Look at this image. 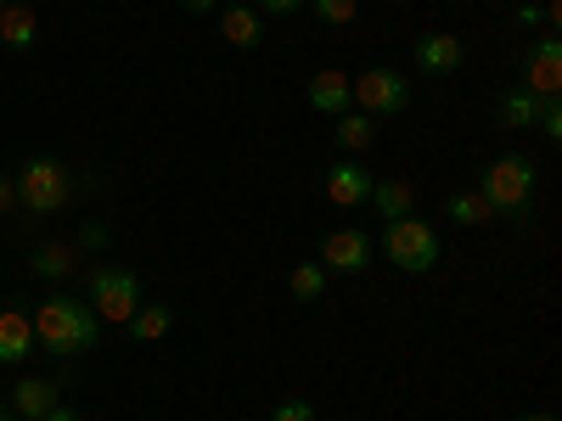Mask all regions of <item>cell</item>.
I'll return each mask as SVG.
<instances>
[{"mask_svg": "<svg viewBox=\"0 0 562 421\" xmlns=\"http://www.w3.org/2000/svg\"><path fill=\"white\" fill-rule=\"evenodd\" d=\"M29 320H34V343H45L52 354H85V349H97V338H102L97 309L68 298V293H52Z\"/></svg>", "mask_w": 562, "mask_h": 421, "instance_id": "obj_1", "label": "cell"}, {"mask_svg": "<svg viewBox=\"0 0 562 421\" xmlns=\"http://www.w3.org/2000/svg\"><path fill=\"white\" fill-rule=\"evenodd\" d=\"M479 197L490 203V214H512L518 225H529L524 208H529V197H535V163H529L524 152H501V158L484 169V192H479Z\"/></svg>", "mask_w": 562, "mask_h": 421, "instance_id": "obj_2", "label": "cell"}, {"mask_svg": "<svg viewBox=\"0 0 562 421\" xmlns=\"http://www.w3.org/2000/svg\"><path fill=\"white\" fill-rule=\"evenodd\" d=\"M12 185H18V203L29 214H63L74 203V174L57 158H29Z\"/></svg>", "mask_w": 562, "mask_h": 421, "instance_id": "obj_3", "label": "cell"}, {"mask_svg": "<svg viewBox=\"0 0 562 421\" xmlns=\"http://www.w3.org/2000/svg\"><path fill=\"white\" fill-rule=\"evenodd\" d=\"M383 253H389L405 275H428V270L439 264V230H434L428 219H416V214L389 219V225H383Z\"/></svg>", "mask_w": 562, "mask_h": 421, "instance_id": "obj_4", "label": "cell"}, {"mask_svg": "<svg viewBox=\"0 0 562 421\" xmlns=\"http://www.w3.org/2000/svg\"><path fill=\"white\" fill-rule=\"evenodd\" d=\"M85 304L97 309V320H119V326H124V320L140 309V281H135L130 270H119V264H97V270H90Z\"/></svg>", "mask_w": 562, "mask_h": 421, "instance_id": "obj_5", "label": "cell"}, {"mask_svg": "<svg viewBox=\"0 0 562 421\" xmlns=\"http://www.w3.org/2000/svg\"><path fill=\"white\" fill-rule=\"evenodd\" d=\"M349 96H355V107L366 118H394V113H405L411 90H405V79L394 68H366L360 79H349Z\"/></svg>", "mask_w": 562, "mask_h": 421, "instance_id": "obj_6", "label": "cell"}, {"mask_svg": "<svg viewBox=\"0 0 562 421\" xmlns=\"http://www.w3.org/2000/svg\"><path fill=\"white\" fill-rule=\"evenodd\" d=\"M524 90H535V96H557L562 90V39L557 34L535 39V52L524 62Z\"/></svg>", "mask_w": 562, "mask_h": 421, "instance_id": "obj_7", "label": "cell"}, {"mask_svg": "<svg viewBox=\"0 0 562 421\" xmlns=\"http://www.w3.org/2000/svg\"><path fill=\"white\" fill-rule=\"evenodd\" d=\"M411 57H416V68L428 73V79H445V73H456V68L467 62L461 39H456V34H445V29H434V34H416Z\"/></svg>", "mask_w": 562, "mask_h": 421, "instance_id": "obj_8", "label": "cell"}, {"mask_svg": "<svg viewBox=\"0 0 562 421\" xmlns=\"http://www.w3.org/2000/svg\"><path fill=\"white\" fill-rule=\"evenodd\" d=\"M321 270H344V275H360L371 264V237L366 230H333V237L321 242Z\"/></svg>", "mask_w": 562, "mask_h": 421, "instance_id": "obj_9", "label": "cell"}, {"mask_svg": "<svg viewBox=\"0 0 562 421\" xmlns=\"http://www.w3.org/2000/svg\"><path fill=\"white\" fill-rule=\"evenodd\" d=\"M371 169H360L355 158H344V163H333V174H326V197H333L338 208H360V203H371Z\"/></svg>", "mask_w": 562, "mask_h": 421, "instance_id": "obj_10", "label": "cell"}, {"mask_svg": "<svg viewBox=\"0 0 562 421\" xmlns=\"http://www.w3.org/2000/svg\"><path fill=\"white\" fill-rule=\"evenodd\" d=\"M349 73L344 68H321L315 79H310V107L315 113H326V118H338V113H349Z\"/></svg>", "mask_w": 562, "mask_h": 421, "instance_id": "obj_11", "label": "cell"}, {"mask_svg": "<svg viewBox=\"0 0 562 421\" xmlns=\"http://www.w3.org/2000/svg\"><path fill=\"white\" fill-rule=\"evenodd\" d=\"M29 349H34V320L7 304V309H0V365L29 360Z\"/></svg>", "mask_w": 562, "mask_h": 421, "instance_id": "obj_12", "label": "cell"}, {"mask_svg": "<svg viewBox=\"0 0 562 421\" xmlns=\"http://www.w3.org/2000/svg\"><path fill=\"white\" fill-rule=\"evenodd\" d=\"M34 39H40L34 7H18V0H7V7H0V45H7V52H34Z\"/></svg>", "mask_w": 562, "mask_h": 421, "instance_id": "obj_13", "label": "cell"}, {"mask_svg": "<svg viewBox=\"0 0 562 421\" xmlns=\"http://www.w3.org/2000/svg\"><path fill=\"white\" fill-rule=\"evenodd\" d=\"M63 399H57V383L52 377H23L18 388H12V410L23 416V421H40L45 410H57Z\"/></svg>", "mask_w": 562, "mask_h": 421, "instance_id": "obj_14", "label": "cell"}, {"mask_svg": "<svg viewBox=\"0 0 562 421\" xmlns=\"http://www.w3.org/2000/svg\"><path fill=\"white\" fill-rule=\"evenodd\" d=\"M220 34L237 45V52H254V45L265 39V23H259L254 7H225V12H220Z\"/></svg>", "mask_w": 562, "mask_h": 421, "instance_id": "obj_15", "label": "cell"}, {"mask_svg": "<svg viewBox=\"0 0 562 421\" xmlns=\"http://www.w3.org/2000/svg\"><path fill=\"white\" fill-rule=\"evenodd\" d=\"M371 203H378L383 219H405L416 208V192H411V180H378L371 185Z\"/></svg>", "mask_w": 562, "mask_h": 421, "instance_id": "obj_16", "label": "cell"}, {"mask_svg": "<svg viewBox=\"0 0 562 421\" xmlns=\"http://www.w3.org/2000/svg\"><path fill=\"white\" fill-rule=\"evenodd\" d=\"M333 135H338L344 152H366L371 140H378V118H366L360 107H355V113H338V129H333Z\"/></svg>", "mask_w": 562, "mask_h": 421, "instance_id": "obj_17", "label": "cell"}, {"mask_svg": "<svg viewBox=\"0 0 562 421\" xmlns=\"http://www.w3.org/2000/svg\"><path fill=\"white\" fill-rule=\"evenodd\" d=\"M535 118H540V96H535V90L518 84V90H506V96H501V124L506 129H529Z\"/></svg>", "mask_w": 562, "mask_h": 421, "instance_id": "obj_18", "label": "cell"}, {"mask_svg": "<svg viewBox=\"0 0 562 421\" xmlns=\"http://www.w3.org/2000/svg\"><path fill=\"white\" fill-rule=\"evenodd\" d=\"M124 326H130V338H135V343H158V338L169 332V304H140Z\"/></svg>", "mask_w": 562, "mask_h": 421, "instance_id": "obj_19", "label": "cell"}, {"mask_svg": "<svg viewBox=\"0 0 562 421\" xmlns=\"http://www.w3.org/2000/svg\"><path fill=\"white\" fill-rule=\"evenodd\" d=\"M34 275H45V281H63V275H74V248H63V242H45V248L34 253Z\"/></svg>", "mask_w": 562, "mask_h": 421, "instance_id": "obj_20", "label": "cell"}, {"mask_svg": "<svg viewBox=\"0 0 562 421\" xmlns=\"http://www.w3.org/2000/svg\"><path fill=\"white\" fill-rule=\"evenodd\" d=\"M288 293H293L299 304H315V298L326 293V270H321V264H299V270L288 275Z\"/></svg>", "mask_w": 562, "mask_h": 421, "instance_id": "obj_21", "label": "cell"}, {"mask_svg": "<svg viewBox=\"0 0 562 421\" xmlns=\"http://www.w3.org/2000/svg\"><path fill=\"white\" fill-rule=\"evenodd\" d=\"M445 214H450L456 225H484V219H490V203H484L479 192H456V197L445 203Z\"/></svg>", "mask_w": 562, "mask_h": 421, "instance_id": "obj_22", "label": "cell"}, {"mask_svg": "<svg viewBox=\"0 0 562 421\" xmlns=\"http://www.w3.org/2000/svg\"><path fill=\"white\" fill-rule=\"evenodd\" d=\"M310 7H315V18L321 23H355V12H360V0H310Z\"/></svg>", "mask_w": 562, "mask_h": 421, "instance_id": "obj_23", "label": "cell"}, {"mask_svg": "<svg viewBox=\"0 0 562 421\" xmlns=\"http://www.w3.org/2000/svg\"><path fill=\"white\" fill-rule=\"evenodd\" d=\"M535 124H540L546 140H562V102H557V96H540V118H535Z\"/></svg>", "mask_w": 562, "mask_h": 421, "instance_id": "obj_24", "label": "cell"}, {"mask_svg": "<svg viewBox=\"0 0 562 421\" xmlns=\"http://www.w3.org/2000/svg\"><path fill=\"white\" fill-rule=\"evenodd\" d=\"M270 421H315V410H310L304 399H288V405H276V410H270Z\"/></svg>", "mask_w": 562, "mask_h": 421, "instance_id": "obj_25", "label": "cell"}, {"mask_svg": "<svg viewBox=\"0 0 562 421\" xmlns=\"http://www.w3.org/2000/svg\"><path fill=\"white\" fill-rule=\"evenodd\" d=\"M12 208H18V185H12L7 174H0V219H7Z\"/></svg>", "mask_w": 562, "mask_h": 421, "instance_id": "obj_26", "label": "cell"}, {"mask_svg": "<svg viewBox=\"0 0 562 421\" xmlns=\"http://www.w3.org/2000/svg\"><path fill=\"white\" fill-rule=\"evenodd\" d=\"M518 23H524V29H540V23H546V12L535 7V0H524V7H518Z\"/></svg>", "mask_w": 562, "mask_h": 421, "instance_id": "obj_27", "label": "cell"}, {"mask_svg": "<svg viewBox=\"0 0 562 421\" xmlns=\"http://www.w3.org/2000/svg\"><path fill=\"white\" fill-rule=\"evenodd\" d=\"M259 7H265L270 18H288V12H299V7H304V0H259Z\"/></svg>", "mask_w": 562, "mask_h": 421, "instance_id": "obj_28", "label": "cell"}, {"mask_svg": "<svg viewBox=\"0 0 562 421\" xmlns=\"http://www.w3.org/2000/svg\"><path fill=\"white\" fill-rule=\"evenodd\" d=\"M40 421H79V410H68V405H57V410H45Z\"/></svg>", "mask_w": 562, "mask_h": 421, "instance_id": "obj_29", "label": "cell"}, {"mask_svg": "<svg viewBox=\"0 0 562 421\" xmlns=\"http://www.w3.org/2000/svg\"><path fill=\"white\" fill-rule=\"evenodd\" d=\"M186 12H214V0H186Z\"/></svg>", "mask_w": 562, "mask_h": 421, "instance_id": "obj_30", "label": "cell"}, {"mask_svg": "<svg viewBox=\"0 0 562 421\" xmlns=\"http://www.w3.org/2000/svg\"><path fill=\"white\" fill-rule=\"evenodd\" d=\"M0 421H23V416H18L12 405H0Z\"/></svg>", "mask_w": 562, "mask_h": 421, "instance_id": "obj_31", "label": "cell"}, {"mask_svg": "<svg viewBox=\"0 0 562 421\" xmlns=\"http://www.w3.org/2000/svg\"><path fill=\"white\" fill-rule=\"evenodd\" d=\"M524 421H557V416H524Z\"/></svg>", "mask_w": 562, "mask_h": 421, "instance_id": "obj_32", "label": "cell"}, {"mask_svg": "<svg viewBox=\"0 0 562 421\" xmlns=\"http://www.w3.org/2000/svg\"><path fill=\"white\" fill-rule=\"evenodd\" d=\"M18 7H34V0H18Z\"/></svg>", "mask_w": 562, "mask_h": 421, "instance_id": "obj_33", "label": "cell"}, {"mask_svg": "<svg viewBox=\"0 0 562 421\" xmlns=\"http://www.w3.org/2000/svg\"><path fill=\"white\" fill-rule=\"evenodd\" d=\"M0 7H7V0H0Z\"/></svg>", "mask_w": 562, "mask_h": 421, "instance_id": "obj_34", "label": "cell"}]
</instances>
